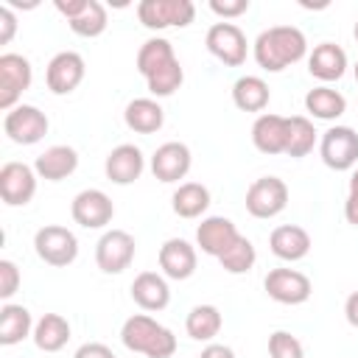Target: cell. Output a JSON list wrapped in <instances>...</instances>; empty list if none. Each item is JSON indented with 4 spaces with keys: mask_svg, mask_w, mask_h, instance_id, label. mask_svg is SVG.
Segmentation results:
<instances>
[{
    "mask_svg": "<svg viewBox=\"0 0 358 358\" xmlns=\"http://www.w3.org/2000/svg\"><path fill=\"white\" fill-rule=\"evenodd\" d=\"M305 53H308V39L294 25L266 28L255 39V62L268 73H280V70L296 64L299 59H305Z\"/></svg>",
    "mask_w": 358,
    "mask_h": 358,
    "instance_id": "6da1fadb",
    "label": "cell"
},
{
    "mask_svg": "<svg viewBox=\"0 0 358 358\" xmlns=\"http://www.w3.org/2000/svg\"><path fill=\"white\" fill-rule=\"evenodd\" d=\"M120 341L131 352H143L148 358H171L176 352V336L145 313H134L120 327Z\"/></svg>",
    "mask_w": 358,
    "mask_h": 358,
    "instance_id": "7a4b0ae2",
    "label": "cell"
},
{
    "mask_svg": "<svg viewBox=\"0 0 358 358\" xmlns=\"http://www.w3.org/2000/svg\"><path fill=\"white\" fill-rule=\"evenodd\" d=\"M137 17L145 28H187L196 17V6L190 0H143L137 3Z\"/></svg>",
    "mask_w": 358,
    "mask_h": 358,
    "instance_id": "3957f363",
    "label": "cell"
},
{
    "mask_svg": "<svg viewBox=\"0 0 358 358\" xmlns=\"http://www.w3.org/2000/svg\"><path fill=\"white\" fill-rule=\"evenodd\" d=\"M34 249H36V255H39L42 263L62 268V266H70L78 257V238L67 227L48 224L42 229H36Z\"/></svg>",
    "mask_w": 358,
    "mask_h": 358,
    "instance_id": "277c9868",
    "label": "cell"
},
{
    "mask_svg": "<svg viewBox=\"0 0 358 358\" xmlns=\"http://www.w3.org/2000/svg\"><path fill=\"white\" fill-rule=\"evenodd\" d=\"M134 252L137 243L126 229H106L95 243V263L103 274H120L131 266Z\"/></svg>",
    "mask_w": 358,
    "mask_h": 358,
    "instance_id": "5b68a950",
    "label": "cell"
},
{
    "mask_svg": "<svg viewBox=\"0 0 358 358\" xmlns=\"http://www.w3.org/2000/svg\"><path fill=\"white\" fill-rule=\"evenodd\" d=\"M322 162L330 171H350L358 162V131L352 126H333L319 143Z\"/></svg>",
    "mask_w": 358,
    "mask_h": 358,
    "instance_id": "8992f818",
    "label": "cell"
},
{
    "mask_svg": "<svg viewBox=\"0 0 358 358\" xmlns=\"http://www.w3.org/2000/svg\"><path fill=\"white\" fill-rule=\"evenodd\" d=\"M288 204V185L280 176H260L246 190V210L255 218H274Z\"/></svg>",
    "mask_w": 358,
    "mask_h": 358,
    "instance_id": "52a82bcc",
    "label": "cell"
},
{
    "mask_svg": "<svg viewBox=\"0 0 358 358\" xmlns=\"http://www.w3.org/2000/svg\"><path fill=\"white\" fill-rule=\"evenodd\" d=\"M207 50L227 67H241L246 62V34L235 25V22H215L210 25L207 36H204Z\"/></svg>",
    "mask_w": 358,
    "mask_h": 358,
    "instance_id": "ba28073f",
    "label": "cell"
},
{
    "mask_svg": "<svg viewBox=\"0 0 358 358\" xmlns=\"http://www.w3.org/2000/svg\"><path fill=\"white\" fill-rule=\"evenodd\" d=\"M48 115L31 103H17L3 117V131L20 145H34L48 134Z\"/></svg>",
    "mask_w": 358,
    "mask_h": 358,
    "instance_id": "9c48e42d",
    "label": "cell"
},
{
    "mask_svg": "<svg viewBox=\"0 0 358 358\" xmlns=\"http://www.w3.org/2000/svg\"><path fill=\"white\" fill-rule=\"evenodd\" d=\"M34 70L31 62L20 53H3L0 56V109H14L20 95L31 87Z\"/></svg>",
    "mask_w": 358,
    "mask_h": 358,
    "instance_id": "30bf717a",
    "label": "cell"
},
{
    "mask_svg": "<svg viewBox=\"0 0 358 358\" xmlns=\"http://www.w3.org/2000/svg\"><path fill=\"white\" fill-rule=\"evenodd\" d=\"M266 294L280 305H302L310 299V280L296 268H271L263 280Z\"/></svg>",
    "mask_w": 358,
    "mask_h": 358,
    "instance_id": "8fae6325",
    "label": "cell"
},
{
    "mask_svg": "<svg viewBox=\"0 0 358 358\" xmlns=\"http://www.w3.org/2000/svg\"><path fill=\"white\" fill-rule=\"evenodd\" d=\"M70 215H73V221H76L78 227H84V229H101V227H106V224L112 221L115 204H112V199H109L103 190L87 187V190L76 193V199H73V204H70Z\"/></svg>",
    "mask_w": 358,
    "mask_h": 358,
    "instance_id": "7c38bea8",
    "label": "cell"
},
{
    "mask_svg": "<svg viewBox=\"0 0 358 358\" xmlns=\"http://www.w3.org/2000/svg\"><path fill=\"white\" fill-rule=\"evenodd\" d=\"M36 193V171L25 162H6L0 168V199L8 207H25Z\"/></svg>",
    "mask_w": 358,
    "mask_h": 358,
    "instance_id": "4fadbf2b",
    "label": "cell"
},
{
    "mask_svg": "<svg viewBox=\"0 0 358 358\" xmlns=\"http://www.w3.org/2000/svg\"><path fill=\"white\" fill-rule=\"evenodd\" d=\"M84 59L81 53L76 50H62L56 53L50 62H48V70H45V81H48V90L53 95H70L81 81H84Z\"/></svg>",
    "mask_w": 358,
    "mask_h": 358,
    "instance_id": "5bb4252c",
    "label": "cell"
},
{
    "mask_svg": "<svg viewBox=\"0 0 358 358\" xmlns=\"http://www.w3.org/2000/svg\"><path fill=\"white\" fill-rule=\"evenodd\" d=\"M190 162H193L190 148L185 143L171 140V143H162L154 151V157H151V173H154V179L171 185V182H179V179L187 176Z\"/></svg>",
    "mask_w": 358,
    "mask_h": 358,
    "instance_id": "9a60e30c",
    "label": "cell"
},
{
    "mask_svg": "<svg viewBox=\"0 0 358 358\" xmlns=\"http://www.w3.org/2000/svg\"><path fill=\"white\" fill-rule=\"evenodd\" d=\"M145 168V157L143 151L134 145V143H120L117 148L109 151L106 162H103V171H106V179L115 182V185H131L140 179Z\"/></svg>",
    "mask_w": 358,
    "mask_h": 358,
    "instance_id": "2e32d148",
    "label": "cell"
},
{
    "mask_svg": "<svg viewBox=\"0 0 358 358\" xmlns=\"http://www.w3.org/2000/svg\"><path fill=\"white\" fill-rule=\"evenodd\" d=\"M238 238H241L238 227H235L229 218H224V215H210V218H204V221L199 224V229H196V243H199V249H201L204 255H210V257H221Z\"/></svg>",
    "mask_w": 358,
    "mask_h": 358,
    "instance_id": "e0dca14e",
    "label": "cell"
},
{
    "mask_svg": "<svg viewBox=\"0 0 358 358\" xmlns=\"http://www.w3.org/2000/svg\"><path fill=\"white\" fill-rule=\"evenodd\" d=\"M159 268L168 280H187L193 277L196 271V249L185 241V238H168L162 246H159Z\"/></svg>",
    "mask_w": 358,
    "mask_h": 358,
    "instance_id": "ac0fdd59",
    "label": "cell"
},
{
    "mask_svg": "<svg viewBox=\"0 0 358 358\" xmlns=\"http://www.w3.org/2000/svg\"><path fill=\"white\" fill-rule=\"evenodd\" d=\"M252 143L260 154H285V143H288V117L282 115H271L263 112L257 115V120L252 123Z\"/></svg>",
    "mask_w": 358,
    "mask_h": 358,
    "instance_id": "d6986e66",
    "label": "cell"
},
{
    "mask_svg": "<svg viewBox=\"0 0 358 358\" xmlns=\"http://www.w3.org/2000/svg\"><path fill=\"white\" fill-rule=\"evenodd\" d=\"M76 168H78V154L70 145H50L34 162L36 176L45 182H62L70 173H76Z\"/></svg>",
    "mask_w": 358,
    "mask_h": 358,
    "instance_id": "ffe728a7",
    "label": "cell"
},
{
    "mask_svg": "<svg viewBox=\"0 0 358 358\" xmlns=\"http://www.w3.org/2000/svg\"><path fill=\"white\" fill-rule=\"evenodd\" d=\"M131 299L143 310H165L171 302V288H168L165 274H157V271L137 274L131 282Z\"/></svg>",
    "mask_w": 358,
    "mask_h": 358,
    "instance_id": "44dd1931",
    "label": "cell"
},
{
    "mask_svg": "<svg viewBox=\"0 0 358 358\" xmlns=\"http://www.w3.org/2000/svg\"><path fill=\"white\" fill-rule=\"evenodd\" d=\"M268 246H271V252L280 260L296 263V260H302L310 252V235H308V229H302L296 224H282V227H274L271 229Z\"/></svg>",
    "mask_w": 358,
    "mask_h": 358,
    "instance_id": "7402d4cb",
    "label": "cell"
},
{
    "mask_svg": "<svg viewBox=\"0 0 358 358\" xmlns=\"http://www.w3.org/2000/svg\"><path fill=\"white\" fill-rule=\"evenodd\" d=\"M344 70H347V53L333 42L316 45L308 56V73L319 81H338Z\"/></svg>",
    "mask_w": 358,
    "mask_h": 358,
    "instance_id": "603a6c76",
    "label": "cell"
},
{
    "mask_svg": "<svg viewBox=\"0 0 358 358\" xmlns=\"http://www.w3.org/2000/svg\"><path fill=\"white\" fill-rule=\"evenodd\" d=\"M123 120L131 131L137 134H154L162 129L165 123V112L162 106L154 101V98H134L126 103V112H123Z\"/></svg>",
    "mask_w": 358,
    "mask_h": 358,
    "instance_id": "cb8c5ba5",
    "label": "cell"
},
{
    "mask_svg": "<svg viewBox=\"0 0 358 358\" xmlns=\"http://www.w3.org/2000/svg\"><path fill=\"white\" fill-rule=\"evenodd\" d=\"M34 336V319H31V310L25 305H14V302H6L0 308V344L3 347H14L20 344L22 338Z\"/></svg>",
    "mask_w": 358,
    "mask_h": 358,
    "instance_id": "d4e9b609",
    "label": "cell"
},
{
    "mask_svg": "<svg viewBox=\"0 0 358 358\" xmlns=\"http://www.w3.org/2000/svg\"><path fill=\"white\" fill-rule=\"evenodd\" d=\"M34 344L42 352H59L67 341H70V322L59 313H45L36 324H34Z\"/></svg>",
    "mask_w": 358,
    "mask_h": 358,
    "instance_id": "484cf974",
    "label": "cell"
},
{
    "mask_svg": "<svg viewBox=\"0 0 358 358\" xmlns=\"http://www.w3.org/2000/svg\"><path fill=\"white\" fill-rule=\"evenodd\" d=\"M268 84L260 76H241L232 84V101L241 112H263L268 106Z\"/></svg>",
    "mask_w": 358,
    "mask_h": 358,
    "instance_id": "4316f807",
    "label": "cell"
},
{
    "mask_svg": "<svg viewBox=\"0 0 358 358\" xmlns=\"http://www.w3.org/2000/svg\"><path fill=\"white\" fill-rule=\"evenodd\" d=\"M171 207L179 218H199L207 213L210 207V190L199 182H185L173 190L171 196Z\"/></svg>",
    "mask_w": 358,
    "mask_h": 358,
    "instance_id": "83f0119b",
    "label": "cell"
},
{
    "mask_svg": "<svg viewBox=\"0 0 358 358\" xmlns=\"http://www.w3.org/2000/svg\"><path fill=\"white\" fill-rule=\"evenodd\" d=\"M305 109L319 120H336L347 112V98L338 90L322 84V87H313L305 95Z\"/></svg>",
    "mask_w": 358,
    "mask_h": 358,
    "instance_id": "f1b7e54d",
    "label": "cell"
},
{
    "mask_svg": "<svg viewBox=\"0 0 358 358\" xmlns=\"http://www.w3.org/2000/svg\"><path fill=\"white\" fill-rule=\"evenodd\" d=\"M176 62V53H173V45L162 36H154V39H145L137 50V73L143 78L154 76L157 70H162L165 64Z\"/></svg>",
    "mask_w": 358,
    "mask_h": 358,
    "instance_id": "f546056e",
    "label": "cell"
},
{
    "mask_svg": "<svg viewBox=\"0 0 358 358\" xmlns=\"http://www.w3.org/2000/svg\"><path fill=\"white\" fill-rule=\"evenodd\" d=\"M221 310L215 305H196L190 308L187 319H185V330L193 341H213L221 333Z\"/></svg>",
    "mask_w": 358,
    "mask_h": 358,
    "instance_id": "4dcf8cb0",
    "label": "cell"
},
{
    "mask_svg": "<svg viewBox=\"0 0 358 358\" xmlns=\"http://www.w3.org/2000/svg\"><path fill=\"white\" fill-rule=\"evenodd\" d=\"M316 145V129L308 117L302 115H294L288 117V143H285V154L294 157V159H302L313 151Z\"/></svg>",
    "mask_w": 358,
    "mask_h": 358,
    "instance_id": "1f68e13d",
    "label": "cell"
},
{
    "mask_svg": "<svg viewBox=\"0 0 358 358\" xmlns=\"http://www.w3.org/2000/svg\"><path fill=\"white\" fill-rule=\"evenodd\" d=\"M255 260H257V252H255V243L249 241V238H238L221 257H218V263H221V268L224 271H229V274H246V271H252V266H255Z\"/></svg>",
    "mask_w": 358,
    "mask_h": 358,
    "instance_id": "d6a6232c",
    "label": "cell"
},
{
    "mask_svg": "<svg viewBox=\"0 0 358 358\" xmlns=\"http://www.w3.org/2000/svg\"><path fill=\"white\" fill-rule=\"evenodd\" d=\"M106 8L98 3V0H90L87 3V8L76 17V20H70L67 25H70V31L73 34H78V36H84V39H92V36H101L103 31H106Z\"/></svg>",
    "mask_w": 358,
    "mask_h": 358,
    "instance_id": "836d02e7",
    "label": "cell"
},
{
    "mask_svg": "<svg viewBox=\"0 0 358 358\" xmlns=\"http://www.w3.org/2000/svg\"><path fill=\"white\" fill-rule=\"evenodd\" d=\"M182 81H185V70H182L179 59L171 62V64H165L162 70H157L154 76L145 78L148 92H151L154 98H168V95H173V92L182 87Z\"/></svg>",
    "mask_w": 358,
    "mask_h": 358,
    "instance_id": "e575fe53",
    "label": "cell"
},
{
    "mask_svg": "<svg viewBox=\"0 0 358 358\" xmlns=\"http://www.w3.org/2000/svg\"><path fill=\"white\" fill-rule=\"evenodd\" d=\"M268 355L271 358H305V347L294 333L274 330L268 336Z\"/></svg>",
    "mask_w": 358,
    "mask_h": 358,
    "instance_id": "d590c367",
    "label": "cell"
},
{
    "mask_svg": "<svg viewBox=\"0 0 358 358\" xmlns=\"http://www.w3.org/2000/svg\"><path fill=\"white\" fill-rule=\"evenodd\" d=\"M20 288V268L14 260H0V299H11Z\"/></svg>",
    "mask_w": 358,
    "mask_h": 358,
    "instance_id": "8d00e7d4",
    "label": "cell"
},
{
    "mask_svg": "<svg viewBox=\"0 0 358 358\" xmlns=\"http://www.w3.org/2000/svg\"><path fill=\"white\" fill-rule=\"evenodd\" d=\"M210 11L218 14L224 22L249 11V0H210Z\"/></svg>",
    "mask_w": 358,
    "mask_h": 358,
    "instance_id": "74e56055",
    "label": "cell"
},
{
    "mask_svg": "<svg viewBox=\"0 0 358 358\" xmlns=\"http://www.w3.org/2000/svg\"><path fill=\"white\" fill-rule=\"evenodd\" d=\"M344 218L352 227H358V168L350 176V193H347V201H344Z\"/></svg>",
    "mask_w": 358,
    "mask_h": 358,
    "instance_id": "f35d334b",
    "label": "cell"
},
{
    "mask_svg": "<svg viewBox=\"0 0 358 358\" xmlns=\"http://www.w3.org/2000/svg\"><path fill=\"white\" fill-rule=\"evenodd\" d=\"M17 31V17L8 6H0V45H8Z\"/></svg>",
    "mask_w": 358,
    "mask_h": 358,
    "instance_id": "ab89813d",
    "label": "cell"
},
{
    "mask_svg": "<svg viewBox=\"0 0 358 358\" xmlns=\"http://www.w3.org/2000/svg\"><path fill=\"white\" fill-rule=\"evenodd\" d=\"M73 358H115V352L101 341H87L73 352Z\"/></svg>",
    "mask_w": 358,
    "mask_h": 358,
    "instance_id": "60d3db41",
    "label": "cell"
},
{
    "mask_svg": "<svg viewBox=\"0 0 358 358\" xmlns=\"http://www.w3.org/2000/svg\"><path fill=\"white\" fill-rule=\"evenodd\" d=\"M87 3H90V0H56L53 6H56V11H59L62 17H67V22H70V20H76V17L87 8Z\"/></svg>",
    "mask_w": 358,
    "mask_h": 358,
    "instance_id": "b9f144b4",
    "label": "cell"
},
{
    "mask_svg": "<svg viewBox=\"0 0 358 358\" xmlns=\"http://www.w3.org/2000/svg\"><path fill=\"white\" fill-rule=\"evenodd\" d=\"M199 358H235V352H232V347H227V344H207Z\"/></svg>",
    "mask_w": 358,
    "mask_h": 358,
    "instance_id": "7bdbcfd3",
    "label": "cell"
},
{
    "mask_svg": "<svg viewBox=\"0 0 358 358\" xmlns=\"http://www.w3.org/2000/svg\"><path fill=\"white\" fill-rule=\"evenodd\" d=\"M344 316H347V322H350L352 327H358V291H352V294L347 296V302H344Z\"/></svg>",
    "mask_w": 358,
    "mask_h": 358,
    "instance_id": "ee69618b",
    "label": "cell"
},
{
    "mask_svg": "<svg viewBox=\"0 0 358 358\" xmlns=\"http://www.w3.org/2000/svg\"><path fill=\"white\" fill-rule=\"evenodd\" d=\"M352 36H355V42H358V22H355V28H352Z\"/></svg>",
    "mask_w": 358,
    "mask_h": 358,
    "instance_id": "f6af8a7d",
    "label": "cell"
},
{
    "mask_svg": "<svg viewBox=\"0 0 358 358\" xmlns=\"http://www.w3.org/2000/svg\"><path fill=\"white\" fill-rule=\"evenodd\" d=\"M352 70H355V81H358V62H355V67H352Z\"/></svg>",
    "mask_w": 358,
    "mask_h": 358,
    "instance_id": "bcb514c9",
    "label": "cell"
}]
</instances>
